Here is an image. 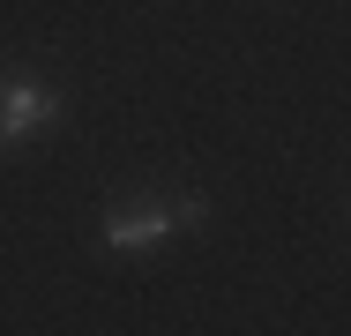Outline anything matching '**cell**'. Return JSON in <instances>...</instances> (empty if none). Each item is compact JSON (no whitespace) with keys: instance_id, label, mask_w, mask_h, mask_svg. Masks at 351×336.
<instances>
[{"instance_id":"cell-1","label":"cell","mask_w":351,"mask_h":336,"mask_svg":"<svg viewBox=\"0 0 351 336\" xmlns=\"http://www.w3.org/2000/svg\"><path fill=\"white\" fill-rule=\"evenodd\" d=\"M180 232V202H120L112 217H105V247L112 254H157L165 239Z\"/></svg>"},{"instance_id":"cell-2","label":"cell","mask_w":351,"mask_h":336,"mask_svg":"<svg viewBox=\"0 0 351 336\" xmlns=\"http://www.w3.org/2000/svg\"><path fill=\"white\" fill-rule=\"evenodd\" d=\"M53 120H60V97H53L38 75H8V82H0V134H8V142L53 128Z\"/></svg>"},{"instance_id":"cell-3","label":"cell","mask_w":351,"mask_h":336,"mask_svg":"<svg viewBox=\"0 0 351 336\" xmlns=\"http://www.w3.org/2000/svg\"><path fill=\"white\" fill-rule=\"evenodd\" d=\"M0 149H8V134H0Z\"/></svg>"}]
</instances>
